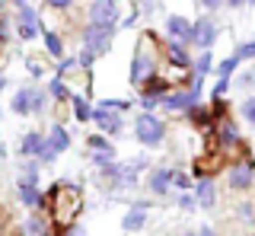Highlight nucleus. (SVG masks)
<instances>
[{"label": "nucleus", "instance_id": "nucleus-1", "mask_svg": "<svg viewBox=\"0 0 255 236\" xmlns=\"http://www.w3.org/2000/svg\"><path fill=\"white\" fill-rule=\"evenodd\" d=\"M159 67H163V45H159V38H156L153 29H143L140 38H137V45H134V54H131L128 80H131L134 90H140L150 77L159 74Z\"/></svg>", "mask_w": 255, "mask_h": 236}, {"label": "nucleus", "instance_id": "nucleus-2", "mask_svg": "<svg viewBox=\"0 0 255 236\" xmlns=\"http://www.w3.org/2000/svg\"><path fill=\"white\" fill-rule=\"evenodd\" d=\"M45 208H48V217H51V227L67 230L70 224H77V214L83 211V195L74 182H58L45 195Z\"/></svg>", "mask_w": 255, "mask_h": 236}, {"label": "nucleus", "instance_id": "nucleus-3", "mask_svg": "<svg viewBox=\"0 0 255 236\" xmlns=\"http://www.w3.org/2000/svg\"><path fill=\"white\" fill-rule=\"evenodd\" d=\"M134 137H137L140 147H159L166 140V121L156 112H140L134 118Z\"/></svg>", "mask_w": 255, "mask_h": 236}, {"label": "nucleus", "instance_id": "nucleus-4", "mask_svg": "<svg viewBox=\"0 0 255 236\" xmlns=\"http://www.w3.org/2000/svg\"><path fill=\"white\" fill-rule=\"evenodd\" d=\"M214 147H217L220 153H246V140H243L236 121L230 115L214 121Z\"/></svg>", "mask_w": 255, "mask_h": 236}, {"label": "nucleus", "instance_id": "nucleus-5", "mask_svg": "<svg viewBox=\"0 0 255 236\" xmlns=\"http://www.w3.org/2000/svg\"><path fill=\"white\" fill-rule=\"evenodd\" d=\"M48 90H38V86H22V90H16V96L10 102V109L16 115H42L45 106H48Z\"/></svg>", "mask_w": 255, "mask_h": 236}, {"label": "nucleus", "instance_id": "nucleus-6", "mask_svg": "<svg viewBox=\"0 0 255 236\" xmlns=\"http://www.w3.org/2000/svg\"><path fill=\"white\" fill-rule=\"evenodd\" d=\"M217 38H220V26H217V19H214V13H204L201 19L191 22V45H195L198 51H207V48L214 51Z\"/></svg>", "mask_w": 255, "mask_h": 236}, {"label": "nucleus", "instance_id": "nucleus-7", "mask_svg": "<svg viewBox=\"0 0 255 236\" xmlns=\"http://www.w3.org/2000/svg\"><path fill=\"white\" fill-rule=\"evenodd\" d=\"M112 38H115V26H96V22H83L80 29V42L83 48H90L96 54H106L112 48Z\"/></svg>", "mask_w": 255, "mask_h": 236}, {"label": "nucleus", "instance_id": "nucleus-8", "mask_svg": "<svg viewBox=\"0 0 255 236\" xmlns=\"http://www.w3.org/2000/svg\"><path fill=\"white\" fill-rule=\"evenodd\" d=\"M227 185H230V192H249V188L255 185V160L249 153H246L239 163H230Z\"/></svg>", "mask_w": 255, "mask_h": 236}, {"label": "nucleus", "instance_id": "nucleus-9", "mask_svg": "<svg viewBox=\"0 0 255 236\" xmlns=\"http://www.w3.org/2000/svg\"><path fill=\"white\" fill-rule=\"evenodd\" d=\"M86 22L96 26H115L122 22V10H118V0H90L86 6Z\"/></svg>", "mask_w": 255, "mask_h": 236}, {"label": "nucleus", "instance_id": "nucleus-10", "mask_svg": "<svg viewBox=\"0 0 255 236\" xmlns=\"http://www.w3.org/2000/svg\"><path fill=\"white\" fill-rule=\"evenodd\" d=\"M13 32L22 38V42H32L35 35H42V19L32 6H16V16H13Z\"/></svg>", "mask_w": 255, "mask_h": 236}, {"label": "nucleus", "instance_id": "nucleus-11", "mask_svg": "<svg viewBox=\"0 0 255 236\" xmlns=\"http://www.w3.org/2000/svg\"><path fill=\"white\" fill-rule=\"evenodd\" d=\"M93 124L109 137H118L125 131V115L115 112V109H106V106H93Z\"/></svg>", "mask_w": 255, "mask_h": 236}, {"label": "nucleus", "instance_id": "nucleus-12", "mask_svg": "<svg viewBox=\"0 0 255 236\" xmlns=\"http://www.w3.org/2000/svg\"><path fill=\"white\" fill-rule=\"evenodd\" d=\"M195 102H201V99H198L188 86H172V90L163 96V102H159V109H163V112H182L185 115Z\"/></svg>", "mask_w": 255, "mask_h": 236}, {"label": "nucleus", "instance_id": "nucleus-13", "mask_svg": "<svg viewBox=\"0 0 255 236\" xmlns=\"http://www.w3.org/2000/svg\"><path fill=\"white\" fill-rule=\"evenodd\" d=\"M191 22H195V19L179 16V13H169L166 22H163L166 38H169V42H179V45H191Z\"/></svg>", "mask_w": 255, "mask_h": 236}, {"label": "nucleus", "instance_id": "nucleus-14", "mask_svg": "<svg viewBox=\"0 0 255 236\" xmlns=\"http://www.w3.org/2000/svg\"><path fill=\"white\" fill-rule=\"evenodd\" d=\"M86 147H90V160L96 163V166H102V163H112V160H115V147H112L109 134H102V131L86 140Z\"/></svg>", "mask_w": 255, "mask_h": 236}, {"label": "nucleus", "instance_id": "nucleus-15", "mask_svg": "<svg viewBox=\"0 0 255 236\" xmlns=\"http://www.w3.org/2000/svg\"><path fill=\"white\" fill-rule=\"evenodd\" d=\"M163 58H166V64H169V70H191V61H195L185 45L169 42V38H166V45H163Z\"/></svg>", "mask_w": 255, "mask_h": 236}, {"label": "nucleus", "instance_id": "nucleus-16", "mask_svg": "<svg viewBox=\"0 0 255 236\" xmlns=\"http://www.w3.org/2000/svg\"><path fill=\"white\" fill-rule=\"evenodd\" d=\"M195 198H198V208H204V211H211L214 204H217V185H214L211 176H201V179H198Z\"/></svg>", "mask_w": 255, "mask_h": 236}, {"label": "nucleus", "instance_id": "nucleus-17", "mask_svg": "<svg viewBox=\"0 0 255 236\" xmlns=\"http://www.w3.org/2000/svg\"><path fill=\"white\" fill-rule=\"evenodd\" d=\"M172 176H175V172H172L169 166H156V169L147 176V188H150L153 195H166V192L172 188Z\"/></svg>", "mask_w": 255, "mask_h": 236}, {"label": "nucleus", "instance_id": "nucleus-18", "mask_svg": "<svg viewBox=\"0 0 255 236\" xmlns=\"http://www.w3.org/2000/svg\"><path fill=\"white\" fill-rule=\"evenodd\" d=\"M122 227L128 233H137V230H143V227H147V204H134L131 211H128L125 214V220H122Z\"/></svg>", "mask_w": 255, "mask_h": 236}, {"label": "nucleus", "instance_id": "nucleus-19", "mask_svg": "<svg viewBox=\"0 0 255 236\" xmlns=\"http://www.w3.org/2000/svg\"><path fill=\"white\" fill-rule=\"evenodd\" d=\"M42 38H45V54H48V58H54V61H61L64 58V38H61V32L42 26Z\"/></svg>", "mask_w": 255, "mask_h": 236}, {"label": "nucleus", "instance_id": "nucleus-20", "mask_svg": "<svg viewBox=\"0 0 255 236\" xmlns=\"http://www.w3.org/2000/svg\"><path fill=\"white\" fill-rule=\"evenodd\" d=\"M70 112H74V118L80 124L93 121V106L86 102V93H74V96H70Z\"/></svg>", "mask_w": 255, "mask_h": 236}, {"label": "nucleus", "instance_id": "nucleus-21", "mask_svg": "<svg viewBox=\"0 0 255 236\" xmlns=\"http://www.w3.org/2000/svg\"><path fill=\"white\" fill-rule=\"evenodd\" d=\"M45 147V134L42 131H29V134H22V144H19V153L22 156H38Z\"/></svg>", "mask_w": 255, "mask_h": 236}, {"label": "nucleus", "instance_id": "nucleus-22", "mask_svg": "<svg viewBox=\"0 0 255 236\" xmlns=\"http://www.w3.org/2000/svg\"><path fill=\"white\" fill-rule=\"evenodd\" d=\"M48 144H51L58 153L70 150V134H67V128H64L61 121H54V124H51V131H48Z\"/></svg>", "mask_w": 255, "mask_h": 236}, {"label": "nucleus", "instance_id": "nucleus-23", "mask_svg": "<svg viewBox=\"0 0 255 236\" xmlns=\"http://www.w3.org/2000/svg\"><path fill=\"white\" fill-rule=\"evenodd\" d=\"M48 96H51V102H58V106H64V102H70V96H74V90H70V83H67V80L54 77V80L48 83Z\"/></svg>", "mask_w": 255, "mask_h": 236}, {"label": "nucleus", "instance_id": "nucleus-24", "mask_svg": "<svg viewBox=\"0 0 255 236\" xmlns=\"http://www.w3.org/2000/svg\"><path fill=\"white\" fill-rule=\"evenodd\" d=\"M19 201H22V204H29V208H42V204H45V195L38 192V185H32V182H19Z\"/></svg>", "mask_w": 255, "mask_h": 236}, {"label": "nucleus", "instance_id": "nucleus-25", "mask_svg": "<svg viewBox=\"0 0 255 236\" xmlns=\"http://www.w3.org/2000/svg\"><path fill=\"white\" fill-rule=\"evenodd\" d=\"M191 74H198V77H207V74H214V54L211 48L201 51L195 61H191Z\"/></svg>", "mask_w": 255, "mask_h": 236}, {"label": "nucleus", "instance_id": "nucleus-26", "mask_svg": "<svg viewBox=\"0 0 255 236\" xmlns=\"http://www.w3.org/2000/svg\"><path fill=\"white\" fill-rule=\"evenodd\" d=\"M239 64H243V61H239L236 54H230V58H223V61L214 64V74H217V77H230V80H233V74L239 70Z\"/></svg>", "mask_w": 255, "mask_h": 236}, {"label": "nucleus", "instance_id": "nucleus-27", "mask_svg": "<svg viewBox=\"0 0 255 236\" xmlns=\"http://www.w3.org/2000/svg\"><path fill=\"white\" fill-rule=\"evenodd\" d=\"M239 118H243L249 128H255V93H249V96L239 102Z\"/></svg>", "mask_w": 255, "mask_h": 236}, {"label": "nucleus", "instance_id": "nucleus-28", "mask_svg": "<svg viewBox=\"0 0 255 236\" xmlns=\"http://www.w3.org/2000/svg\"><path fill=\"white\" fill-rule=\"evenodd\" d=\"M26 67H29L32 77H45L48 74V64H45L42 54H26Z\"/></svg>", "mask_w": 255, "mask_h": 236}, {"label": "nucleus", "instance_id": "nucleus-29", "mask_svg": "<svg viewBox=\"0 0 255 236\" xmlns=\"http://www.w3.org/2000/svg\"><path fill=\"white\" fill-rule=\"evenodd\" d=\"M233 54H236L239 61H249V64H252V61H255V38H246V42H239Z\"/></svg>", "mask_w": 255, "mask_h": 236}, {"label": "nucleus", "instance_id": "nucleus-30", "mask_svg": "<svg viewBox=\"0 0 255 236\" xmlns=\"http://www.w3.org/2000/svg\"><path fill=\"white\" fill-rule=\"evenodd\" d=\"M99 106H106V109H115V112H131V99H99Z\"/></svg>", "mask_w": 255, "mask_h": 236}, {"label": "nucleus", "instance_id": "nucleus-31", "mask_svg": "<svg viewBox=\"0 0 255 236\" xmlns=\"http://www.w3.org/2000/svg\"><path fill=\"white\" fill-rule=\"evenodd\" d=\"M236 214H239V220H243V224H255V201H243Z\"/></svg>", "mask_w": 255, "mask_h": 236}, {"label": "nucleus", "instance_id": "nucleus-32", "mask_svg": "<svg viewBox=\"0 0 255 236\" xmlns=\"http://www.w3.org/2000/svg\"><path fill=\"white\" fill-rule=\"evenodd\" d=\"M230 86H233V80H230V77H217V83H214V93H211V99H220V96H227V93H230Z\"/></svg>", "mask_w": 255, "mask_h": 236}, {"label": "nucleus", "instance_id": "nucleus-33", "mask_svg": "<svg viewBox=\"0 0 255 236\" xmlns=\"http://www.w3.org/2000/svg\"><path fill=\"white\" fill-rule=\"evenodd\" d=\"M10 35H13V19H6L3 13H0V48L10 42Z\"/></svg>", "mask_w": 255, "mask_h": 236}, {"label": "nucleus", "instance_id": "nucleus-34", "mask_svg": "<svg viewBox=\"0 0 255 236\" xmlns=\"http://www.w3.org/2000/svg\"><path fill=\"white\" fill-rule=\"evenodd\" d=\"M96 58H99V54H96V51H90V48H80V54H77L80 67H86V70H90V67L96 64Z\"/></svg>", "mask_w": 255, "mask_h": 236}, {"label": "nucleus", "instance_id": "nucleus-35", "mask_svg": "<svg viewBox=\"0 0 255 236\" xmlns=\"http://www.w3.org/2000/svg\"><path fill=\"white\" fill-rule=\"evenodd\" d=\"M134 3L140 6V13H143L147 19H150V16H153V13L159 10V0H134Z\"/></svg>", "mask_w": 255, "mask_h": 236}, {"label": "nucleus", "instance_id": "nucleus-36", "mask_svg": "<svg viewBox=\"0 0 255 236\" xmlns=\"http://www.w3.org/2000/svg\"><path fill=\"white\" fill-rule=\"evenodd\" d=\"M233 86H236V90H252V77H249V70H243V74H233Z\"/></svg>", "mask_w": 255, "mask_h": 236}, {"label": "nucleus", "instance_id": "nucleus-37", "mask_svg": "<svg viewBox=\"0 0 255 236\" xmlns=\"http://www.w3.org/2000/svg\"><path fill=\"white\" fill-rule=\"evenodd\" d=\"M198 6H201L204 13H217V10L227 6V0H198Z\"/></svg>", "mask_w": 255, "mask_h": 236}, {"label": "nucleus", "instance_id": "nucleus-38", "mask_svg": "<svg viewBox=\"0 0 255 236\" xmlns=\"http://www.w3.org/2000/svg\"><path fill=\"white\" fill-rule=\"evenodd\" d=\"M179 208H182V211H195V208H198V198H195V195H188V192L179 195Z\"/></svg>", "mask_w": 255, "mask_h": 236}, {"label": "nucleus", "instance_id": "nucleus-39", "mask_svg": "<svg viewBox=\"0 0 255 236\" xmlns=\"http://www.w3.org/2000/svg\"><path fill=\"white\" fill-rule=\"evenodd\" d=\"M74 3H77V0H45L48 10H70Z\"/></svg>", "mask_w": 255, "mask_h": 236}, {"label": "nucleus", "instance_id": "nucleus-40", "mask_svg": "<svg viewBox=\"0 0 255 236\" xmlns=\"http://www.w3.org/2000/svg\"><path fill=\"white\" fill-rule=\"evenodd\" d=\"M172 185L175 188H191V179L185 176V172H175V176H172Z\"/></svg>", "mask_w": 255, "mask_h": 236}, {"label": "nucleus", "instance_id": "nucleus-41", "mask_svg": "<svg viewBox=\"0 0 255 236\" xmlns=\"http://www.w3.org/2000/svg\"><path fill=\"white\" fill-rule=\"evenodd\" d=\"M64 236H86V230H83V227H77V224H70L67 230H64Z\"/></svg>", "mask_w": 255, "mask_h": 236}, {"label": "nucleus", "instance_id": "nucleus-42", "mask_svg": "<svg viewBox=\"0 0 255 236\" xmlns=\"http://www.w3.org/2000/svg\"><path fill=\"white\" fill-rule=\"evenodd\" d=\"M227 6L230 10H243V6H249V3H246V0H227Z\"/></svg>", "mask_w": 255, "mask_h": 236}, {"label": "nucleus", "instance_id": "nucleus-43", "mask_svg": "<svg viewBox=\"0 0 255 236\" xmlns=\"http://www.w3.org/2000/svg\"><path fill=\"white\" fill-rule=\"evenodd\" d=\"M198 236H217V233H214L211 227H201V230H198Z\"/></svg>", "mask_w": 255, "mask_h": 236}, {"label": "nucleus", "instance_id": "nucleus-44", "mask_svg": "<svg viewBox=\"0 0 255 236\" xmlns=\"http://www.w3.org/2000/svg\"><path fill=\"white\" fill-rule=\"evenodd\" d=\"M249 77H252V90H255V61L249 64Z\"/></svg>", "mask_w": 255, "mask_h": 236}, {"label": "nucleus", "instance_id": "nucleus-45", "mask_svg": "<svg viewBox=\"0 0 255 236\" xmlns=\"http://www.w3.org/2000/svg\"><path fill=\"white\" fill-rule=\"evenodd\" d=\"M10 3H16V6H26V3H29V0H10Z\"/></svg>", "mask_w": 255, "mask_h": 236}, {"label": "nucleus", "instance_id": "nucleus-46", "mask_svg": "<svg viewBox=\"0 0 255 236\" xmlns=\"http://www.w3.org/2000/svg\"><path fill=\"white\" fill-rule=\"evenodd\" d=\"M3 86H6V77H3V74H0V93H3Z\"/></svg>", "mask_w": 255, "mask_h": 236}, {"label": "nucleus", "instance_id": "nucleus-47", "mask_svg": "<svg viewBox=\"0 0 255 236\" xmlns=\"http://www.w3.org/2000/svg\"><path fill=\"white\" fill-rule=\"evenodd\" d=\"M179 236H198V233H191V230H188V233H179Z\"/></svg>", "mask_w": 255, "mask_h": 236}, {"label": "nucleus", "instance_id": "nucleus-48", "mask_svg": "<svg viewBox=\"0 0 255 236\" xmlns=\"http://www.w3.org/2000/svg\"><path fill=\"white\" fill-rule=\"evenodd\" d=\"M3 153H6V150H3V144H0V160H3Z\"/></svg>", "mask_w": 255, "mask_h": 236}, {"label": "nucleus", "instance_id": "nucleus-49", "mask_svg": "<svg viewBox=\"0 0 255 236\" xmlns=\"http://www.w3.org/2000/svg\"><path fill=\"white\" fill-rule=\"evenodd\" d=\"M246 3H249V6H255V0H246Z\"/></svg>", "mask_w": 255, "mask_h": 236}, {"label": "nucleus", "instance_id": "nucleus-50", "mask_svg": "<svg viewBox=\"0 0 255 236\" xmlns=\"http://www.w3.org/2000/svg\"><path fill=\"white\" fill-rule=\"evenodd\" d=\"M3 3H6V0H0V10H3Z\"/></svg>", "mask_w": 255, "mask_h": 236}, {"label": "nucleus", "instance_id": "nucleus-51", "mask_svg": "<svg viewBox=\"0 0 255 236\" xmlns=\"http://www.w3.org/2000/svg\"><path fill=\"white\" fill-rule=\"evenodd\" d=\"M0 118H3V109H0Z\"/></svg>", "mask_w": 255, "mask_h": 236}]
</instances>
